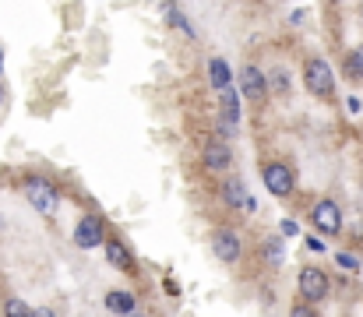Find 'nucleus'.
<instances>
[{"mask_svg": "<svg viewBox=\"0 0 363 317\" xmlns=\"http://www.w3.org/2000/svg\"><path fill=\"white\" fill-rule=\"evenodd\" d=\"M279 233H282V236H296V233H300V226H296L293 218H282V226H279Z\"/></svg>", "mask_w": 363, "mask_h": 317, "instance_id": "nucleus-21", "label": "nucleus"}, {"mask_svg": "<svg viewBox=\"0 0 363 317\" xmlns=\"http://www.w3.org/2000/svg\"><path fill=\"white\" fill-rule=\"evenodd\" d=\"M346 74H350V78H363V46H357V50L350 53V60H346Z\"/></svg>", "mask_w": 363, "mask_h": 317, "instance_id": "nucleus-16", "label": "nucleus"}, {"mask_svg": "<svg viewBox=\"0 0 363 317\" xmlns=\"http://www.w3.org/2000/svg\"><path fill=\"white\" fill-rule=\"evenodd\" d=\"M223 123H230V127L240 123V96H237L233 89L223 92Z\"/></svg>", "mask_w": 363, "mask_h": 317, "instance_id": "nucleus-13", "label": "nucleus"}, {"mask_svg": "<svg viewBox=\"0 0 363 317\" xmlns=\"http://www.w3.org/2000/svg\"><path fill=\"white\" fill-rule=\"evenodd\" d=\"M74 243H78L82 250H96V247H103V243H106V222H103L99 215H85V218H78V226H74Z\"/></svg>", "mask_w": 363, "mask_h": 317, "instance_id": "nucleus-5", "label": "nucleus"}, {"mask_svg": "<svg viewBox=\"0 0 363 317\" xmlns=\"http://www.w3.org/2000/svg\"><path fill=\"white\" fill-rule=\"evenodd\" d=\"M240 92L250 103H264V96H268V78H264L254 64H247L240 71Z\"/></svg>", "mask_w": 363, "mask_h": 317, "instance_id": "nucleus-9", "label": "nucleus"}, {"mask_svg": "<svg viewBox=\"0 0 363 317\" xmlns=\"http://www.w3.org/2000/svg\"><path fill=\"white\" fill-rule=\"evenodd\" d=\"M201 162H205V169H212V173H223V169H230L233 166V152H230V145L226 141H208L205 148H201Z\"/></svg>", "mask_w": 363, "mask_h": 317, "instance_id": "nucleus-8", "label": "nucleus"}, {"mask_svg": "<svg viewBox=\"0 0 363 317\" xmlns=\"http://www.w3.org/2000/svg\"><path fill=\"white\" fill-rule=\"evenodd\" d=\"M212 254L223 261V265H237L240 261V254H243V243H240V236L233 233V229H216L212 233Z\"/></svg>", "mask_w": 363, "mask_h": 317, "instance_id": "nucleus-6", "label": "nucleus"}, {"mask_svg": "<svg viewBox=\"0 0 363 317\" xmlns=\"http://www.w3.org/2000/svg\"><path fill=\"white\" fill-rule=\"evenodd\" d=\"M4 314H7V317H32V314H35V311H32V307H28L25 300H18V296H11V300L4 304Z\"/></svg>", "mask_w": 363, "mask_h": 317, "instance_id": "nucleus-15", "label": "nucleus"}, {"mask_svg": "<svg viewBox=\"0 0 363 317\" xmlns=\"http://www.w3.org/2000/svg\"><path fill=\"white\" fill-rule=\"evenodd\" d=\"M311 222H314V229L318 233H325V236H335L339 229H342V211L335 201H318L314 208H311Z\"/></svg>", "mask_w": 363, "mask_h": 317, "instance_id": "nucleus-7", "label": "nucleus"}, {"mask_svg": "<svg viewBox=\"0 0 363 317\" xmlns=\"http://www.w3.org/2000/svg\"><path fill=\"white\" fill-rule=\"evenodd\" d=\"M162 11H166V18H169V21H173V25H177V28H184V32H187V35H194V28H191V25H187V18H184V11H180V7H173V4H166V7H162Z\"/></svg>", "mask_w": 363, "mask_h": 317, "instance_id": "nucleus-17", "label": "nucleus"}, {"mask_svg": "<svg viewBox=\"0 0 363 317\" xmlns=\"http://www.w3.org/2000/svg\"><path fill=\"white\" fill-rule=\"evenodd\" d=\"M272 82H275V92H289V74L286 71H275Z\"/></svg>", "mask_w": 363, "mask_h": 317, "instance_id": "nucleus-20", "label": "nucleus"}, {"mask_svg": "<svg viewBox=\"0 0 363 317\" xmlns=\"http://www.w3.org/2000/svg\"><path fill=\"white\" fill-rule=\"evenodd\" d=\"M134 307H138L134 293H127V289H113V293H106V311H110V314L134 317Z\"/></svg>", "mask_w": 363, "mask_h": 317, "instance_id": "nucleus-11", "label": "nucleus"}, {"mask_svg": "<svg viewBox=\"0 0 363 317\" xmlns=\"http://www.w3.org/2000/svg\"><path fill=\"white\" fill-rule=\"evenodd\" d=\"M261 180H264V187H268L272 198H289V194L296 191V173H293V166H286V162H268V166L261 169Z\"/></svg>", "mask_w": 363, "mask_h": 317, "instance_id": "nucleus-3", "label": "nucleus"}, {"mask_svg": "<svg viewBox=\"0 0 363 317\" xmlns=\"http://www.w3.org/2000/svg\"><path fill=\"white\" fill-rule=\"evenodd\" d=\"M32 317H57V314H53L50 307H35V314H32Z\"/></svg>", "mask_w": 363, "mask_h": 317, "instance_id": "nucleus-24", "label": "nucleus"}, {"mask_svg": "<svg viewBox=\"0 0 363 317\" xmlns=\"http://www.w3.org/2000/svg\"><path fill=\"white\" fill-rule=\"evenodd\" d=\"M303 82H307V92L318 96V99H328L335 92V74H332L325 57H311L303 64Z\"/></svg>", "mask_w": 363, "mask_h": 317, "instance_id": "nucleus-1", "label": "nucleus"}, {"mask_svg": "<svg viewBox=\"0 0 363 317\" xmlns=\"http://www.w3.org/2000/svg\"><path fill=\"white\" fill-rule=\"evenodd\" d=\"M25 198L39 215H53L60 208V191L46 180V177H28L25 180Z\"/></svg>", "mask_w": 363, "mask_h": 317, "instance_id": "nucleus-2", "label": "nucleus"}, {"mask_svg": "<svg viewBox=\"0 0 363 317\" xmlns=\"http://www.w3.org/2000/svg\"><path fill=\"white\" fill-rule=\"evenodd\" d=\"M289 317H318V314H314V307H307V304H296V307L289 311Z\"/></svg>", "mask_w": 363, "mask_h": 317, "instance_id": "nucleus-22", "label": "nucleus"}, {"mask_svg": "<svg viewBox=\"0 0 363 317\" xmlns=\"http://www.w3.org/2000/svg\"><path fill=\"white\" fill-rule=\"evenodd\" d=\"M307 250L321 254V250H325V240H318V236H307Z\"/></svg>", "mask_w": 363, "mask_h": 317, "instance_id": "nucleus-23", "label": "nucleus"}, {"mask_svg": "<svg viewBox=\"0 0 363 317\" xmlns=\"http://www.w3.org/2000/svg\"><path fill=\"white\" fill-rule=\"evenodd\" d=\"M106 261L113 268H121V272H134V257H130V250L123 247L121 240H106Z\"/></svg>", "mask_w": 363, "mask_h": 317, "instance_id": "nucleus-12", "label": "nucleus"}, {"mask_svg": "<svg viewBox=\"0 0 363 317\" xmlns=\"http://www.w3.org/2000/svg\"><path fill=\"white\" fill-rule=\"evenodd\" d=\"M208 78H212V89L223 96V92H230V85H233V71H230V64L226 60H219V57H212L208 60Z\"/></svg>", "mask_w": 363, "mask_h": 317, "instance_id": "nucleus-10", "label": "nucleus"}, {"mask_svg": "<svg viewBox=\"0 0 363 317\" xmlns=\"http://www.w3.org/2000/svg\"><path fill=\"white\" fill-rule=\"evenodd\" d=\"M264 257H268L272 265H279V261H282V243H279V240H268V243H264Z\"/></svg>", "mask_w": 363, "mask_h": 317, "instance_id": "nucleus-18", "label": "nucleus"}, {"mask_svg": "<svg viewBox=\"0 0 363 317\" xmlns=\"http://www.w3.org/2000/svg\"><path fill=\"white\" fill-rule=\"evenodd\" d=\"M335 261H339V268H346V272H357V268H360V261H357L353 254H335Z\"/></svg>", "mask_w": 363, "mask_h": 317, "instance_id": "nucleus-19", "label": "nucleus"}, {"mask_svg": "<svg viewBox=\"0 0 363 317\" xmlns=\"http://www.w3.org/2000/svg\"><path fill=\"white\" fill-rule=\"evenodd\" d=\"M296 286H300V296H303V304H321V300L328 296V275H325L321 268H314V265L300 268V279H296Z\"/></svg>", "mask_w": 363, "mask_h": 317, "instance_id": "nucleus-4", "label": "nucleus"}, {"mask_svg": "<svg viewBox=\"0 0 363 317\" xmlns=\"http://www.w3.org/2000/svg\"><path fill=\"white\" fill-rule=\"evenodd\" d=\"M223 194H226L230 205H243V208H247V201H250L247 191H243V180H226V184H223Z\"/></svg>", "mask_w": 363, "mask_h": 317, "instance_id": "nucleus-14", "label": "nucleus"}]
</instances>
